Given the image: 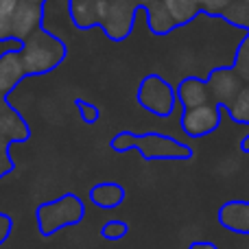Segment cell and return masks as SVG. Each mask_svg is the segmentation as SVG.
Listing matches in <instances>:
<instances>
[{"mask_svg": "<svg viewBox=\"0 0 249 249\" xmlns=\"http://www.w3.org/2000/svg\"><path fill=\"white\" fill-rule=\"evenodd\" d=\"M138 9H142L138 0H68L70 20L77 29L101 26L116 44L131 35Z\"/></svg>", "mask_w": 249, "mask_h": 249, "instance_id": "1", "label": "cell"}, {"mask_svg": "<svg viewBox=\"0 0 249 249\" xmlns=\"http://www.w3.org/2000/svg\"><path fill=\"white\" fill-rule=\"evenodd\" d=\"M109 146L114 151H129L138 149L144 160H190L193 149L184 142L175 140L171 136H164L160 131L133 133L129 129H123L109 140Z\"/></svg>", "mask_w": 249, "mask_h": 249, "instance_id": "2", "label": "cell"}, {"mask_svg": "<svg viewBox=\"0 0 249 249\" xmlns=\"http://www.w3.org/2000/svg\"><path fill=\"white\" fill-rule=\"evenodd\" d=\"M68 55V46L61 37L48 33L44 26L35 29L26 39H22L20 57L24 74H46L55 70Z\"/></svg>", "mask_w": 249, "mask_h": 249, "instance_id": "3", "label": "cell"}, {"mask_svg": "<svg viewBox=\"0 0 249 249\" xmlns=\"http://www.w3.org/2000/svg\"><path fill=\"white\" fill-rule=\"evenodd\" d=\"M86 216V203L74 193H66L59 199L46 201L37 208V230L42 236H53L59 230L79 225Z\"/></svg>", "mask_w": 249, "mask_h": 249, "instance_id": "4", "label": "cell"}, {"mask_svg": "<svg viewBox=\"0 0 249 249\" xmlns=\"http://www.w3.org/2000/svg\"><path fill=\"white\" fill-rule=\"evenodd\" d=\"M136 101L142 109L158 118H168L177 107L175 88L162 74H146L138 86Z\"/></svg>", "mask_w": 249, "mask_h": 249, "instance_id": "5", "label": "cell"}, {"mask_svg": "<svg viewBox=\"0 0 249 249\" xmlns=\"http://www.w3.org/2000/svg\"><path fill=\"white\" fill-rule=\"evenodd\" d=\"M203 81H206L208 94H210V103L219 105L223 112H228V109L232 107L236 96L241 94L243 88H245L243 79L234 72L232 66H219V68L212 70Z\"/></svg>", "mask_w": 249, "mask_h": 249, "instance_id": "6", "label": "cell"}, {"mask_svg": "<svg viewBox=\"0 0 249 249\" xmlns=\"http://www.w3.org/2000/svg\"><path fill=\"white\" fill-rule=\"evenodd\" d=\"M221 121H223V109L214 103H206L193 109H184L179 124L188 138H206L221 127Z\"/></svg>", "mask_w": 249, "mask_h": 249, "instance_id": "7", "label": "cell"}, {"mask_svg": "<svg viewBox=\"0 0 249 249\" xmlns=\"http://www.w3.org/2000/svg\"><path fill=\"white\" fill-rule=\"evenodd\" d=\"M201 13L221 18L236 29L249 31V0H199Z\"/></svg>", "mask_w": 249, "mask_h": 249, "instance_id": "8", "label": "cell"}, {"mask_svg": "<svg viewBox=\"0 0 249 249\" xmlns=\"http://www.w3.org/2000/svg\"><path fill=\"white\" fill-rule=\"evenodd\" d=\"M39 26H42V7L20 0L11 16V22H9V39L22 42Z\"/></svg>", "mask_w": 249, "mask_h": 249, "instance_id": "9", "label": "cell"}, {"mask_svg": "<svg viewBox=\"0 0 249 249\" xmlns=\"http://www.w3.org/2000/svg\"><path fill=\"white\" fill-rule=\"evenodd\" d=\"M219 223L228 232L249 236V201L247 199H230L219 208Z\"/></svg>", "mask_w": 249, "mask_h": 249, "instance_id": "10", "label": "cell"}, {"mask_svg": "<svg viewBox=\"0 0 249 249\" xmlns=\"http://www.w3.org/2000/svg\"><path fill=\"white\" fill-rule=\"evenodd\" d=\"M175 96H177V103H179L181 112L210 103V94H208L206 81L201 77H184L175 86Z\"/></svg>", "mask_w": 249, "mask_h": 249, "instance_id": "11", "label": "cell"}, {"mask_svg": "<svg viewBox=\"0 0 249 249\" xmlns=\"http://www.w3.org/2000/svg\"><path fill=\"white\" fill-rule=\"evenodd\" d=\"M24 74L20 51H7L0 55V94H7L18 86Z\"/></svg>", "mask_w": 249, "mask_h": 249, "instance_id": "12", "label": "cell"}, {"mask_svg": "<svg viewBox=\"0 0 249 249\" xmlns=\"http://www.w3.org/2000/svg\"><path fill=\"white\" fill-rule=\"evenodd\" d=\"M88 197L101 210H114L124 201V188L118 181H99L90 188Z\"/></svg>", "mask_w": 249, "mask_h": 249, "instance_id": "13", "label": "cell"}, {"mask_svg": "<svg viewBox=\"0 0 249 249\" xmlns=\"http://www.w3.org/2000/svg\"><path fill=\"white\" fill-rule=\"evenodd\" d=\"M144 11H146V24H149L151 33L158 35V37H166V35H171L177 29L175 20L166 11L162 0H151L144 7Z\"/></svg>", "mask_w": 249, "mask_h": 249, "instance_id": "14", "label": "cell"}, {"mask_svg": "<svg viewBox=\"0 0 249 249\" xmlns=\"http://www.w3.org/2000/svg\"><path fill=\"white\" fill-rule=\"evenodd\" d=\"M162 2H164V7H166V11L171 13V18L175 20L177 29L190 24V22L201 13L199 0H162Z\"/></svg>", "mask_w": 249, "mask_h": 249, "instance_id": "15", "label": "cell"}, {"mask_svg": "<svg viewBox=\"0 0 249 249\" xmlns=\"http://www.w3.org/2000/svg\"><path fill=\"white\" fill-rule=\"evenodd\" d=\"M234 72L243 79V83L249 86V31L245 33L243 42L236 48V57H234Z\"/></svg>", "mask_w": 249, "mask_h": 249, "instance_id": "16", "label": "cell"}, {"mask_svg": "<svg viewBox=\"0 0 249 249\" xmlns=\"http://www.w3.org/2000/svg\"><path fill=\"white\" fill-rule=\"evenodd\" d=\"M228 114L236 124H249V86L243 88V92L236 96V101L228 109Z\"/></svg>", "mask_w": 249, "mask_h": 249, "instance_id": "17", "label": "cell"}, {"mask_svg": "<svg viewBox=\"0 0 249 249\" xmlns=\"http://www.w3.org/2000/svg\"><path fill=\"white\" fill-rule=\"evenodd\" d=\"M127 234H129V225L123 219H112L107 223H103V228H101V236L105 241H121Z\"/></svg>", "mask_w": 249, "mask_h": 249, "instance_id": "18", "label": "cell"}, {"mask_svg": "<svg viewBox=\"0 0 249 249\" xmlns=\"http://www.w3.org/2000/svg\"><path fill=\"white\" fill-rule=\"evenodd\" d=\"M20 0H0V39H9V22Z\"/></svg>", "mask_w": 249, "mask_h": 249, "instance_id": "19", "label": "cell"}, {"mask_svg": "<svg viewBox=\"0 0 249 249\" xmlns=\"http://www.w3.org/2000/svg\"><path fill=\"white\" fill-rule=\"evenodd\" d=\"M74 105H77V109L81 112V118L86 124H96L101 121V109L96 107V105L88 103V101H83V99H74Z\"/></svg>", "mask_w": 249, "mask_h": 249, "instance_id": "20", "label": "cell"}, {"mask_svg": "<svg viewBox=\"0 0 249 249\" xmlns=\"http://www.w3.org/2000/svg\"><path fill=\"white\" fill-rule=\"evenodd\" d=\"M188 249H219V247H216V243L210 241H195L188 245Z\"/></svg>", "mask_w": 249, "mask_h": 249, "instance_id": "21", "label": "cell"}, {"mask_svg": "<svg viewBox=\"0 0 249 249\" xmlns=\"http://www.w3.org/2000/svg\"><path fill=\"white\" fill-rule=\"evenodd\" d=\"M138 2H140V7H142V9H144V7H146V4H149V2H151V0H138Z\"/></svg>", "mask_w": 249, "mask_h": 249, "instance_id": "22", "label": "cell"}]
</instances>
